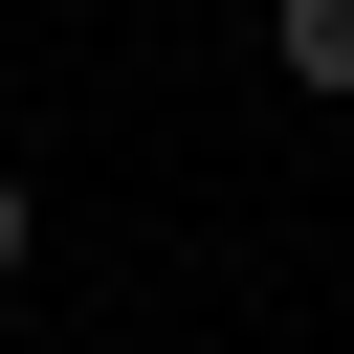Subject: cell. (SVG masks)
I'll use <instances>...</instances> for the list:
<instances>
[{
  "label": "cell",
  "mask_w": 354,
  "mask_h": 354,
  "mask_svg": "<svg viewBox=\"0 0 354 354\" xmlns=\"http://www.w3.org/2000/svg\"><path fill=\"white\" fill-rule=\"evenodd\" d=\"M266 66L288 88H354V0H266Z\"/></svg>",
  "instance_id": "1"
},
{
  "label": "cell",
  "mask_w": 354,
  "mask_h": 354,
  "mask_svg": "<svg viewBox=\"0 0 354 354\" xmlns=\"http://www.w3.org/2000/svg\"><path fill=\"white\" fill-rule=\"evenodd\" d=\"M22 243H44V199H22V177H0V288H22Z\"/></svg>",
  "instance_id": "2"
}]
</instances>
